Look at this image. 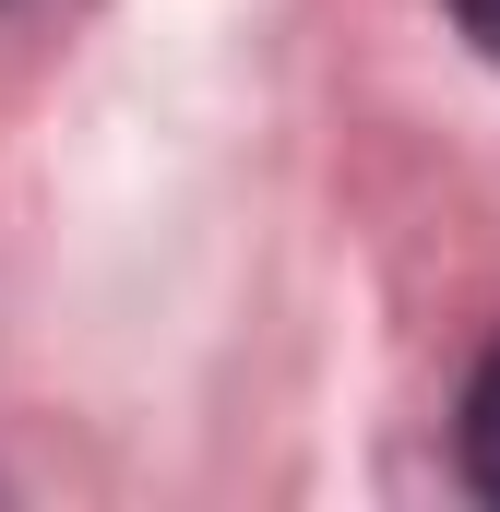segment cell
<instances>
[{"instance_id":"2","label":"cell","mask_w":500,"mask_h":512,"mask_svg":"<svg viewBox=\"0 0 500 512\" xmlns=\"http://www.w3.org/2000/svg\"><path fill=\"white\" fill-rule=\"evenodd\" d=\"M453 24L477 36V60H500V0H453Z\"/></svg>"},{"instance_id":"1","label":"cell","mask_w":500,"mask_h":512,"mask_svg":"<svg viewBox=\"0 0 500 512\" xmlns=\"http://www.w3.org/2000/svg\"><path fill=\"white\" fill-rule=\"evenodd\" d=\"M465 477L500 501V346L477 358V382H465Z\"/></svg>"}]
</instances>
